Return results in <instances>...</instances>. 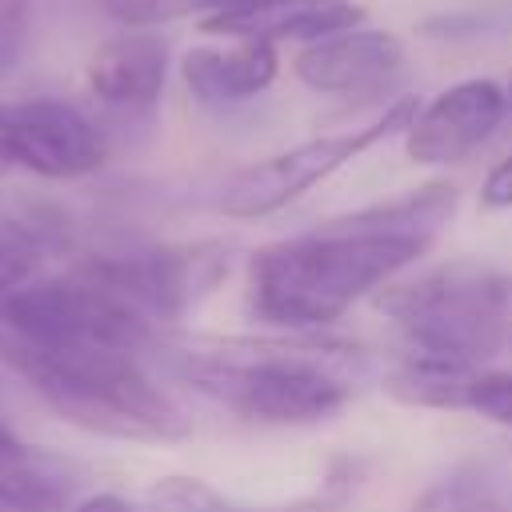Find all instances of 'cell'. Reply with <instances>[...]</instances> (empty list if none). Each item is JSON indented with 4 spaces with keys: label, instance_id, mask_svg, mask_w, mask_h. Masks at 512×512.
I'll return each instance as SVG.
<instances>
[{
    "label": "cell",
    "instance_id": "5b68a950",
    "mask_svg": "<svg viewBox=\"0 0 512 512\" xmlns=\"http://www.w3.org/2000/svg\"><path fill=\"white\" fill-rule=\"evenodd\" d=\"M420 112L416 96H400L392 100L376 120L348 128V132H332V136H316L304 144H292L284 152H272L248 168H240L224 192H220V208L224 216L236 220H256V216H272L284 204H292L296 196H304L308 188H316L320 180H328L332 172H340L348 160H356L360 152L384 144L396 132H408L412 116Z\"/></svg>",
    "mask_w": 512,
    "mask_h": 512
},
{
    "label": "cell",
    "instance_id": "8992f818",
    "mask_svg": "<svg viewBox=\"0 0 512 512\" xmlns=\"http://www.w3.org/2000/svg\"><path fill=\"white\" fill-rule=\"evenodd\" d=\"M80 264L96 280H104L128 308H136L152 328L180 320L228 272V260L216 244L136 248L116 256H88Z\"/></svg>",
    "mask_w": 512,
    "mask_h": 512
},
{
    "label": "cell",
    "instance_id": "603a6c76",
    "mask_svg": "<svg viewBox=\"0 0 512 512\" xmlns=\"http://www.w3.org/2000/svg\"><path fill=\"white\" fill-rule=\"evenodd\" d=\"M8 172V160H4V104H0V176Z\"/></svg>",
    "mask_w": 512,
    "mask_h": 512
},
{
    "label": "cell",
    "instance_id": "30bf717a",
    "mask_svg": "<svg viewBox=\"0 0 512 512\" xmlns=\"http://www.w3.org/2000/svg\"><path fill=\"white\" fill-rule=\"evenodd\" d=\"M364 24V4L356 0H236L220 12L200 16L204 36L220 40H296L312 44Z\"/></svg>",
    "mask_w": 512,
    "mask_h": 512
},
{
    "label": "cell",
    "instance_id": "8fae6325",
    "mask_svg": "<svg viewBox=\"0 0 512 512\" xmlns=\"http://www.w3.org/2000/svg\"><path fill=\"white\" fill-rule=\"evenodd\" d=\"M84 80L100 104L148 112L168 80V44L152 28H124L88 56Z\"/></svg>",
    "mask_w": 512,
    "mask_h": 512
},
{
    "label": "cell",
    "instance_id": "6da1fadb",
    "mask_svg": "<svg viewBox=\"0 0 512 512\" xmlns=\"http://www.w3.org/2000/svg\"><path fill=\"white\" fill-rule=\"evenodd\" d=\"M456 204V188L432 180L300 236L272 240L248 260V308L288 332L332 324L360 296L416 264L456 216Z\"/></svg>",
    "mask_w": 512,
    "mask_h": 512
},
{
    "label": "cell",
    "instance_id": "7a4b0ae2",
    "mask_svg": "<svg viewBox=\"0 0 512 512\" xmlns=\"http://www.w3.org/2000/svg\"><path fill=\"white\" fill-rule=\"evenodd\" d=\"M168 368L260 424H316L352 400L360 356L316 336H168L156 340Z\"/></svg>",
    "mask_w": 512,
    "mask_h": 512
},
{
    "label": "cell",
    "instance_id": "e0dca14e",
    "mask_svg": "<svg viewBox=\"0 0 512 512\" xmlns=\"http://www.w3.org/2000/svg\"><path fill=\"white\" fill-rule=\"evenodd\" d=\"M152 512H236L220 492L192 476H168L148 492Z\"/></svg>",
    "mask_w": 512,
    "mask_h": 512
},
{
    "label": "cell",
    "instance_id": "ffe728a7",
    "mask_svg": "<svg viewBox=\"0 0 512 512\" xmlns=\"http://www.w3.org/2000/svg\"><path fill=\"white\" fill-rule=\"evenodd\" d=\"M28 20H32V0H0V76H8L24 52Z\"/></svg>",
    "mask_w": 512,
    "mask_h": 512
},
{
    "label": "cell",
    "instance_id": "9a60e30c",
    "mask_svg": "<svg viewBox=\"0 0 512 512\" xmlns=\"http://www.w3.org/2000/svg\"><path fill=\"white\" fill-rule=\"evenodd\" d=\"M472 372L476 368H468V364H448V360H432V356L408 352L396 364V372L384 380V388L396 400L416 404V408H452V412H460Z\"/></svg>",
    "mask_w": 512,
    "mask_h": 512
},
{
    "label": "cell",
    "instance_id": "4fadbf2b",
    "mask_svg": "<svg viewBox=\"0 0 512 512\" xmlns=\"http://www.w3.org/2000/svg\"><path fill=\"white\" fill-rule=\"evenodd\" d=\"M68 240L56 208L44 204H4L0 200V300L20 284L36 280L44 260Z\"/></svg>",
    "mask_w": 512,
    "mask_h": 512
},
{
    "label": "cell",
    "instance_id": "277c9868",
    "mask_svg": "<svg viewBox=\"0 0 512 512\" xmlns=\"http://www.w3.org/2000/svg\"><path fill=\"white\" fill-rule=\"evenodd\" d=\"M376 308L408 340V352L480 368L508 344L512 280L480 260H448L384 284Z\"/></svg>",
    "mask_w": 512,
    "mask_h": 512
},
{
    "label": "cell",
    "instance_id": "d6986e66",
    "mask_svg": "<svg viewBox=\"0 0 512 512\" xmlns=\"http://www.w3.org/2000/svg\"><path fill=\"white\" fill-rule=\"evenodd\" d=\"M464 412H476L500 428H512V372L476 368L464 392Z\"/></svg>",
    "mask_w": 512,
    "mask_h": 512
},
{
    "label": "cell",
    "instance_id": "44dd1931",
    "mask_svg": "<svg viewBox=\"0 0 512 512\" xmlns=\"http://www.w3.org/2000/svg\"><path fill=\"white\" fill-rule=\"evenodd\" d=\"M480 204H484V208H512V152L484 176V184H480Z\"/></svg>",
    "mask_w": 512,
    "mask_h": 512
},
{
    "label": "cell",
    "instance_id": "ac0fdd59",
    "mask_svg": "<svg viewBox=\"0 0 512 512\" xmlns=\"http://www.w3.org/2000/svg\"><path fill=\"white\" fill-rule=\"evenodd\" d=\"M412 512H504V508H500V500L484 484L464 480V476H452V480L432 484L412 504Z\"/></svg>",
    "mask_w": 512,
    "mask_h": 512
},
{
    "label": "cell",
    "instance_id": "d4e9b609",
    "mask_svg": "<svg viewBox=\"0 0 512 512\" xmlns=\"http://www.w3.org/2000/svg\"><path fill=\"white\" fill-rule=\"evenodd\" d=\"M508 340H512V328H508Z\"/></svg>",
    "mask_w": 512,
    "mask_h": 512
},
{
    "label": "cell",
    "instance_id": "9c48e42d",
    "mask_svg": "<svg viewBox=\"0 0 512 512\" xmlns=\"http://www.w3.org/2000/svg\"><path fill=\"white\" fill-rule=\"evenodd\" d=\"M508 108L512 104L504 84L488 76L460 80L436 92L428 104H420V112L404 132V152L412 164H428V168L460 164L500 128Z\"/></svg>",
    "mask_w": 512,
    "mask_h": 512
},
{
    "label": "cell",
    "instance_id": "cb8c5ba5",
    "mask_svg": "<svg viewBox=\"0 0 512 512\" xmlns=\"http://www.w3.org/2000/svg\"><path fill=\"white\" fill-rule=\"evenodd\" d=\"M504 92H508V104H512V72H508V84H504Z\"/></svg>",
    "mask_w": 512,
    "mask_h": 512
},
{
    "label": "cell",
    "instance_id": "52a82bcc",
    "mask_svg": "<svg viewBox=\"0 0 512 512\" xmlns=\"http://www.w3.org/2000/svg\"><path fill=\"white\" fill-rule=\"evenodd\" d=\"M104 132L64 100L4 104V160L8 172L24 168L44 180H76L104 164Z\"/></svg>",
    "mask_w": 512,
    "mask_h": 512
},
{
    "label": "cell",
    "instance_id": "7c38bea8",
    "mask_svg": "<svg viewBox=\"0 0 512 512\" xmlns=\"http://www.w3.org/2000/svg\"><path fill=\"white\" fill-rule=\"evenodd\" d=\"M280 72V52L268 40H228L196 44L180 56V76L188 92L204 104H236L272 88Z\"/></svg>",
    "mask_w": 512,
    "mask_h": 512
},
{
    "label": "cell",
    "instance_id": "5bb4252c",
    "mask_svg": "<svg viewBox=\"0 0 512 512\" xmlns=\"http://www.w3.org/2000/svg\"><path fill=\"white\" fill-rule=\"evenodd\" d=\"M64 492V464L0 424V512H48L64 500Z\"/></svg>",
    "mask_w": 512,
    "mask_h": 512
},
{
    "label": "cell",
    "instance_id": "ba28073f",
    "mask_svg": "<svg viewBox=\"0 0 512 512\" xmlns=\"http://www.w3.org/2000/svg\"><path fill=\"white\" fill-rule=\"evenodd\" d=\"M408 64V48L388 28H348L296 52L292 72L304 88L340 100H380Z\"/></svg>",
    "mask_w": 512,
    "mask_h": 512
},
{
    "label": "cell",
    "instance_id": "3957f363",
    "mask_svg": "<svg viewBox=\"0 0 512 512\" xmlns=\"http://www.w3.org/2000/svg\"><path fill=\"white\" fill-rule=\"evenodd\" d=\"M0 360L64 420L120 440H180L192 432L176 400L136 352L104 344H28L0 336Z\"/></svg>",
    "mask_w": 512,
    "mask_h": 512
},
{
    "label": "cell",
    "instance_id": "7402d4cb",
    "mask_svg": "<svg viewBox=\"0 0 512 512\" xmlns=\"http://www.w3.org/2000/svg\"><path fill=\"white\" fill-rule=\"evenodd\" d=\"M76 512H136V504H132V500H124L120 492H96V496L80 500V504H76Z\"/></svg>",
    "mask_w": 512,
    "mask_h": 512
},
{
    "label": "cell",
    "instance_id": "2e32d148",
    "mask_svg": "<svg viewBox=\"0 0 512 512\" xmlns=\"http://www.w3.org/2000/svg\"><path fill=\"white\" fill-rule=\"evenodd\" d=\"M108 20H116L120 28H156L180 16H208L220 12L236 0H92Z\"/></svg>",
    "mask_w": 512,
    "mask_h": 512
}]
</instances>
